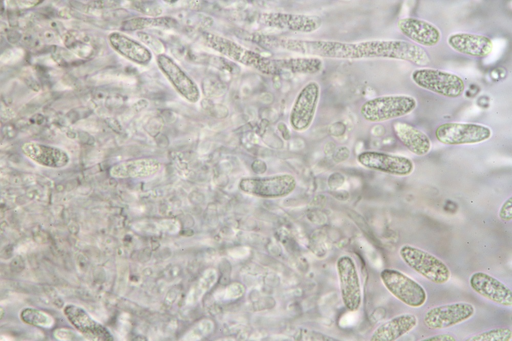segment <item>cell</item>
I'll return each instance as SVG.
<instances>
[{
  "mask_svg": "<svg viewBox=\"0 0 512 341\" xmlns=\"http://www.w3.org/2000/svg\"><path fill=\"white\" fill-rule=\"evenodd\" d=\"M3 315H4V310L3 308H2V307H1V318L3 317Z\"/></svg>",
  "mask_w": 512,
  "mask_h": 341,
  "instance_id": "cell-37",
  "label": "cell"
},
{
  "mask_svg": "<svg viewBox=\"0 0 512 341\" xmlns=\"http://www.w3.org/2000/svg\"><path fill=\"white\" fill-rule=\"evenodd\" d=\"M109 40L116 51L137 63L146 65L152 58L148 49L123 34L113 33L109 36Z\"/></svg>",
  "mask_w": 512,
  "mask_h": 341,
  "instance_id": "cell-22",
  "label": "cell"
},
{
  "mask_svg": "<svg viewBox=\"0 0 512 341\" xmlns=\"http://www.w3.org/2000/svg\"><path fill=\"white\" fill-rule=\"evenodd\" d=\"M472 288L482 296L504 306L512 305V292L505 284L485 273H474L470 280Z\"/></svg>",
  "mask_w": 512,
  "mask_h": 341,
  "instance_id": "cell-15",
  "label": "cell"
},
{
  "mask_svg": "<svg viewBox=\"0 0 512 341\" xmlns=\"http://www.w3.org/2000/svg\"><path fill=\"white\" fill-rule=\"evenodd\" d=\"M502 220L508 221L512 219V198H509L502 205L499 212Z\"/></svg>",
  "mask_w": 512,
  "mask_h": 341,
  "instance_id": "cell-31",
  "label": "cell"
},
{
  "mask_svg": "<svg viewBox=\"0 0 512 341\" xmlns=\"http://www.w3.org/2000/svg\"><path fill=\"white\" fill-rule=\"evenodd\" d=\"M380 276L390 292L405 304L418 307L425 303L426 295L423 287L403 273L393 269H385Z\"/></svg>",
  "mask_w": 512,
  "mask_h": 341,
  "instance_id": "cell-6",
  "label": "cell"
},
{
  "mask_svg": "<svg viewBox=\"0 0 512 341\" xmlns=\"http://www.w3.org/2000/svg\"><path fill=\"white\" fill-rule=\"evenodd\" d=\"M54 336L61 340H73L76 339L75 333L65 329H56L54 333Z\"/></svg>",
  "mask_w": 512,
  "mask_h": 341,
  "instance_id": "cell-32",
  "label": "cell"
},
{
  "mask_svg": "<svg viewBox=\"0 0 512 341\" xmlns=\"http://www.w3.org/2000/svg\"><path fill=\"white\" fill-rule=\"evenodd\" d=\"M157 62L161 71L183 97L191 102L198 101L200 92L196 83L172 58L162 54L158 55Z\"/></svg>",
  "mask_w": 512,
  "mask_h": 341,
  "instance_id": "cell-14",
  "label": "cell"
},
{
  "mask_svg": "<svg viewBox=\"0 0 512 341\" xmlns=\"http://www.w3.org/2000/svg\"><path fill=\"white\" fill-rule=\"evenodd\" d=\"M474 313L470 304L458 303L442 305L429 310L424 317L425 324L432 329H442L461 323Z\"/></svg>",
  "mask_w": 512,
  "mask_h": 341,
  "instance_id": "cell-13",
  "label": "cell"
},
{
  "mask_svg": "<svg viewBox=\"0 0 512 341\" xmlns=\"http://www.w3.org/2000/svg\"><path fill=\"white\" fill-rule=\"evenodd\" d=\"M132 2L133 9L146 15L155 17L162 12L160 5L155 1H133Z\"/></svg>",
  "mask_w": 512,
  "mask_h": 341,
  "instance_id": "cell-29",
  "label": "cell"
},
{
  "mask_svg": "<svg viewBox=\"0 0 512 341\" xmlns=\"http://www.w3.org/2000/svg\"><path fill=\"white\" fill-rule=\"evenodd\" d=\"M399 254L410 267L429 281L442 284L449 280L450 272L448 267L440 260L428 252L404 245L400 248Z\"/></svg>",
  "mask_w": 512,
  "mask_h": 341,
  "instance_id": "cell-4",
  "label": "cell"
},
{
  "mask_svg": "<svg viewBox=\"0 0 512 341\" xmlns=\"http://www.w3.org/2000/svg\"><path fill=\"white\" fill-rule=\"evenodd\" d=\"M63 311L71 324L87 339L110 340L111 336L107 330L94 321L83 309L77 306L68 305Z\"/></svg>",
  "mask_w": 512,
  "mask_h": 341,
  "instance_id": "cell-18",
  "label": "cell"
},
{
  "mask_svg": "<svg viewBox=\"0 0 512 341\" xmlns=\"http://www.w3.org/2000/svg\"><path fill=\"white\" fill-rule=\"evenodd\" d=\"M393 130L401 143L414 154L423 156L430 151L431 141L419 130L407 123L397 122L393 125Z\"/></svg>",
  "mask_w": 512,
  "mask_h": 341,
  "instance_id": "cell-21",
  "label": "cell"
},
{
  "mask_svg": "<svg viewBox=\"0 0 512 341\" xmlns=\"http://www.w3.org/2000/svg\"><path fill=\"white\" fill-rule=\"evenodd\" d=\"M22 321L31 325L41 327H50L54 323L53 318L40 310L27 308L20 314Z\"/></svg>",
  "mask_w": 512,
  "mask_h": 341,
  "instance_id": "cell-26",
  "label": "cell"
},
{
  "mask_svg": "<svg viewBox=\"0 0 512 341\" xmlns=\"http://www.w3.org/2000/svg\"><path fill=\"white\" fill-rule=\"evenodd\" d=\"M397 26L407 37L422 46H434L441 38L440 32L436 26L417 18L400 19L397 22Z\"/></svg>",
  "mask_w": 512,
  "mask_h": 341,
  "instance_id": "cell-17",
  "label": "cell"
},
{
  "mask_svg": "<svg viewBox=\"0 0 512 341\" xmlns=\"http://www.w3.org/2000/svg\"><path fill=\"white\" fill-rule=\"evenodd\" d=\"M512 332L508 328H497L479 333L466 339L467 341H509Z\"/></svg>",
  "mask_w": 512,
  "mask_h": 341,
  "instance_id": "cell-27",
  "label": "cell"
},
{
  "mask_svg": "<svg viewBox=\"0 0 512 341\" xmlns=\"http://www.w3.org/2000/svg\"><path fill=\"white\" fill-rule=\"evenodd\" d=\"M357 159L367 168L396 176L409 175L414 168L413 162L406 157L378 152H364Z\"/></svg>",
  "mask_w": 512,
  "mask_h": 341,
  "instance_id": "cell-11",
  "label": "cell"
},
{
  "mask_svg": "<svg viewBox=\"0 0 512 341\" xmlns=\"http://www.w3.org/2000/svg\"><path fill=\"white\" fill-rule=\"evenodd\" d=\"M449 45L456 51L474 57H483L489 54L493 48L487 37L475 34L459 33L448 38Z\"/></svg>",
  "mask_w": 512,
  "mask_h": 341,
  "instance_id": "cell-19",
  "label": "cell"
},
{
  "mask_svg": "<svg viewBox=\"0 0 512 341\" xmlns=\"http://www.w3.org/2000/svg\"><path fill=\"white\" fill-rule=\"evenodd\" d=\"M320 87L315 81L307 83L298 94L293 104L290 122L298 131L307 130L311 124L317 106Z\"/></svg>",
  "mask_w": 512,
  "mask_h": 341,
  "instance_id": "cell-8",
  "label": "cell"
},
{
  "mask_svg": "<svg viewBox=\"0 0 512 341\" xmlns=\"http://www.w3.org/2000/svg\"><path fill=\"white\" fill-rule=\"evenodd\" d=\"M159 168L156 159L142 158L117 164L112 167L110 174L117 178H143L155 174Z\"/></svg>",
  "mask_w": 512,
  "mask_h": 341,
  "instance_id": "cell-23",
  "label": "cell"
},
{
  "mask_svg": "<svg viewBox=\"0 0 512 341\" xmlns=\"http://www.w3.org/2000/svg\"><path fill=\"white\" fill-rule=\"evenodd\" d=\"M177 25L178 21L170 16L137 17L122 22L121 28L126 31H134L156 27L170 29L176 27Z\"/></svg>",
  "mask_w": 512,
  "mask_h": 341,
  "instance_id": "cell-25",
  "label": "cell"
},
{
  "mask_svg": "<svg viewBox=\"0 0 512 341\" xmlns=\"http://www.w3.org/2000/svg\"><path fill=\"white\" fill-rule=\"evenodd\" d=\"M417 324L412 314L397 316L378 327L370 337L371 341H394L411 331Z\"/></svg>",
  "mask_w": 512,
  "mask_h": 341,
  "instance_id": "cell-20",
  "label": "cell"
},
{
  "mask_svg": "<svg viewBox=\"0 0 512 341\" xmlns=\"http://www.w3.org/2000/svg\"><path fill=\"white\" fill-rule=\"evenodd\" d=\"M304 54L337 59L388 58L413 63L418 57V48L415 44L401 40L358 42L306 40Z\"/></svg>",
  "mask_w": 512,
  "mask_h": 341,
  "instance_id": "cell-1",
  "label": "cell"
},
{
  "mask_svg": "<svg viewBox=\"0 0 512 341\" xmlns=\"http://www.w3.org/2000/svg\"><path fill=\"white\" fill-rule=\"evenodd\" d=\"M412 78L419 87L450 98L460 96L465 88L464 81L459 76L433 69L416 70Z\"/></svg>",
  "mask_w": 512,
  "mask_h": 341,
  "instance_id": "cell-5",
  "label": "cell"
},
{
  "mask_svg": "<svg viewBox=\"0 0 512 341\" xmlns=\"http://www.w3.org/2000/svg\"><path fill=\"white\" fill-rule=\"evenodd\" d=\"M147 102L146 100H140L135 103L133 106L134 107V110L138 112L145 108L147 106Z\"/></svg>",
  "mask_w": 512,
  "mask_h": 341,
  "instance_id": "cell-36",
  "label": "cell"
},
{
  "mask_svg": "<svg viewBox=\"0 0 512 341\" xmlns=\"http://www.w3.org/2000/svg\"><path fill=\"white\" fill-rule=\"evenodd\" d=\"M22 150L27 157L46 167H62L66 166L70 160L69 155L62 149L35 141L25 143Z\"/></svg>",
  "mask_w": 512,
  "mask_h": 341,
  "instance_id": "cell-16",
  "label": "cell"
},
{
  "mask_svg": "<svg viewBox=\"0 0 512 341\" xmlns=\"http://www.w3.org/2000/svg\"><path fill=\"white\" fill-rule=\"evenodd\" d=\"M295 185L294 178L290 175L243 179L239 184L241 189L247 193L269 198L287 195L294 189Z\"/></svg>",
  "mask_w": 512,
  "mask_h": 341,
  "instance_id": "cell-12",
  "label": "cell"
},
{
  "mask_svg": "<svg viewBox=\"0 0 512 341\" xmlns=\"http://www.w3.org/2000/svg\"><path fill=\"white\" fill-rule=\"evenodd\" d=\"M336 268L343 303L350 311H356L361 304V291L355 264L351 258L343 255L337 260Z\"/></svg>",
  "mask_w": 512,
  "mask_h": 341,
  "instance_id": "cell-9",
  "label": "cell"
},
{
  "mask_svg": "<svg viewBox=\"0 0 512 341\" xmlns=\"http://www.w3.org/2000/svg\"><path fill=\"white\" fill-rule=\"evenodd\" d=\"M423 341H455L456 339L452 335L443 334H439L433 336H431L428 338H426L422 340Z\"/></svg>",
  "mask_w": 512,
  "mask_h": 341,
  "instance_id": "cell-33",
  "label": "cell"
},
{
  "mask_svg": "<svg viewBox=\"0 0 512 341\" xmlns=\"http://www.w3.org/2000/svg\"><path fill=\"white\" fill-rule=\"evenodd\" d=\"M253 171L257 173L262 174L265 172L266 165L265 163L260 160H255L251 165Z\"/></svg>",
  "mask_w": 512,
  "mask_h": 341,
  "instance_id": "cell-34",
  "label": "cell"
},
{
  "mask_svg": "<svg viewBox=\"0 0 512 341\" xmlns=\"http://www.w3.org/2000/svg\"><path fill=\"white\" fill-rule=\"evenodd\" d=\"M201 39L206 46L230 60L254 68L263 74L278 75L283 71L278 67L275 59L263 56L226 37L203 32Z\"/></svg>",
  "mask_w": 512,
  "mask_h": 341,
  "instance_id": "cell-2",
  "label": "cell"
},
{
  "mask_svg": "<svg viewBox=\"0 0 512 341\" xmlns=\"http://www.w3.org/2000/svg\"><path fill=\"white\" fill-rule=\"evenodd\" d=\"M138 37L155 53L158 55L162 54L164 51V47L162 42L156 37L144 32L139 31L137 33Z\"/></svg>",
  "mask_w": 512,
  "mask_h": 341,
  "instance_id": "cell-30",
  "label": "cell"
},
{
  "mask_svg": "<svg viewBox=\"0 0 512 341\" xmlns=\"http://www.w3.org/2000/svg\"><path fill=\"white\" fill-rule=\"evenodd\" d=\"M349 150L345 147H342L337 151L335 158L337 162H341L347 159L349 155Z\"/></svg>",
  "mask_w": 512,
  "mask_h": 341,
  "instance_id": "cell-35",
  "label": "cell"
},
{
  "mask_svg": "<svg viewBox=\"0 0 512 341\" xmlns=\"http://www.w3.org/2000/svg\"><path fill=\"white\" fill-rule=\"evenodd\" d=\"M258 21L265 26L302 33L313 32L322 24L317 15L281 12L261 13Z\"/></svg>",
  "mask_w": 512,
  "mask_h": 341,
  "instance_id": "cell-10",
  "label": "cell"
},
{
  "mask_svg": "<svg viewBox=\"0 0 512 341\" xmlns=\"http://www.w3.org/2000/svg\"><path fill=\"white\" fill-rule=\"evenodd\" d=\"M279 68L293 73L316 74L323 67L322 59L317 57H297L275 59Z\"/></svg>",
  "mask_w": 512,
  "mask_h": 341,
  "instance_id": "cell-24",
  "label": "cell"
},
{
  "mask_svg": "<svg viewBox=\"0 0 512 341\" xmlns=\"http://www.w3.org/2000/svg\"><path fill=\"white\" fill-rule=\"evenodd\" d=\"M414 98L408 95H386L366 101L361 106V117L370 122H381L405 116L416 108Z\"/></svg>",
  "mask_w": 512,
  "mask_h": 341,
  "instance_id": "cell-3",
  "label": "cell"
},
{
  "mask_svg": "<svg viewBox=\"0 0 512 341\" xmlns=\"http://www.w3.org/2000/svg\"><path fill=\"white\" fill-rule=\"evenodd\" d=\"M490 129L476 123H445L439 125L435 132L437 139L448 145L474 144L489 139Z\"/></svg>",
  "mask_w": 512,
  "mask_h": 341,
  "instance_id": "cell-7",
  "label": "cell"
},
{
  "mask_svg": "<svg viewBox=\"0 0 512 341\" xmlns=\"http://www.w3.org/2000/svg\"><path fill=\"white\" fill-rule=\"evenodd\" d=\"M202 91L208 97H216L222 95L227 90V86L217 77L208 76L204 79L202 84Z\"/></svg>",
  "mask_w": 512,
  "mask_h": 341,
  "instance_id": "cell-28",
  "label": "cell"
}]
</instances>
